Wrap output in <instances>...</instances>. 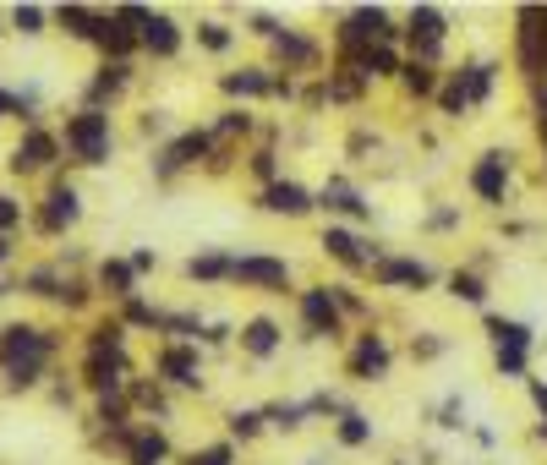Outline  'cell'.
<instances>
[{
    "instance_id": "1",
    "label": "cell",
    "mask_w": 547,
    "mask_h": 465,
    "mask_svg": "<svg viewBox=\"0 0 547 465\" xmlns=\"http://www.w3.org/2000/svg\"><path fill=\"white\" fill-rule=\"evenodd\" d=\"M44 362H50V334L33 329V323H11L6 340H0V367H6V378L11 383H33Z\"/></svg>"
},
{
    "instance_id": "2",
    "label": "cell",
    "mask_w": 547,
    "mask_h": 465,
    "mask_svg": "<svg viewBox=\"0 0 547 465\" xmlns=\"http://www.w3.org/2000/svg\"><path fill=\"white\" fill-rule=\"evenodd\" d=\"M334 39H340L345 55H356V50H372V44H394V39H400V28H394V17L383 6H356V11H345V17H340Z\"/></svg>"
},
{
    "instance_id": "3",
    "label": "cell",
    "mask_w": 547,
    "mask_h": 465,
    "mask_svg": "<svg viewBox=\"0 0 547 465\" xmlns=\"http://www.w3.org/2000/svg\"><path fill=\"white\" fill-rule=\"evenodd\" d=\"M515 61L531 83H547V6H520L515 11Z\"/></svg>"
},
{
    "instance_id": "4",
    "label": "cell",
    "mask_w": 547,
    "mask_h": 465,
    "mask_svg": "<svg viewBox=\"0 0 547 465\" xmlns=\"http://www.w3.org/2000/svg\"><path fill=\"white\" fill-rule=\"evenodd\" d=\"M230 285L263 290V296H285V285H290V258H274V252H241V258L230 263Z\"/></svg>"
},
{
    "instance_id": "5",
    "label": "cell",
    "mask_w": 547,
    "mask_h": 465,
    "mask_svg": "<svg viewBox=\"0 0 547 465\" xmlns=\"http://www.w3.org/2000/svg\"><path fill=\"white\" fill-rule=\"evenodd\" d=\"M405 39H411V61L433 66L444 55V39H449V17L438 6H411L405 11Z\"/></svg>"
},
{
    "instance_id": "6",
    "label": "cell",
    "mask_w": 547,
    "mask_h": 465,
    "mask_svg": "<svg viewBox=\"0 0 547 465\" xmlns=\"http://www.w3.org/2000/svg\"><path fill=\"white\" fill-rule=\"evenodd\" d=\"M66 148H72L83 165H104V159H110V115L77 110L72 121H66Z\"/></svg>"
},
{
    "instance_id": "7",
    "label": "cell",
    "mask_w": 547,
    "mask_h": 465,
    "mask_svg": "<svg viewBox=\"0 0 547 465\" xmlns=\"http://www.w3.org/2000/svg\"><path fill=\"white\" fill-rule=\"evenodd\" d=\"M509 176H515V154H509V148H487V154L471 165L465 186H471V192L482 197L487 208H504V197H509Z\"/></svg>"
},
{
    "instance_id": "8",
    "label": "cell",
    "mask_w": 547,
    "mask_h": 465,
    "mask_svg": "<svg viewBox=\"0 0 547 465\" xmlns=\"http://www.w3.org/2000/svg\"><path fill=\"white\" fill-rule=\"evenodd\" d=\"M296 312H301V329H307L312 340H340V334H345V312L334 307L329 285L296 290Z\"/></svg>"
},
{
    "instance_id": "9",
    "label": "cell",
    "mask_w": 547,
    "mask_h": 465,
    "mask_svg": "<svg viewBox=\"0 0 547 465\" xmlns=\"http://www.w3.org/2000/svg\"><path fill=\"white\" fill-rule=\"evenodd\" d=\"M318 247L329 252L334 263H345V269L351 274H372V263L383 258L378 247H367L362 236H356V230H345V225H323V236H318Z\"/></svg>"
},
{
    "instance_id": "10",
    "label": "cell",
    "mask_w": 547,
    "mask_h": 465,
    "mask_svg": "<svg viewBox=\"0 0 547 465\" xmlns=\"http://www.w3.org/2000/svg\"><path fill=\"white\" fill-rule=\"evenodd\" d=\"M208 154H214V132H203V126H192V132H181L176 143H170L165 154H159L154 176H159V181H170V176H181V170L203 165Z\"/></svg>"
},
{
    "instance_id": "11",
    "label": "cell",
    "mask_w": 547,
    "mask_h": 465,
    "mask_svg": "<svg viewBox=\"0 0 547 465\" xmlns=\"http://www.w3.org/2000/svg\"><path fill=\"white\" fill-rule=\"evenodd\" d=\"M345 372H351L356 383H383L394 372V351H389V340H383V334H362V340H356V351L345 356Z\"/></svg>"
},
{
    "instance_id": "12",
    "label": "cell",
    "mask_w": 547,
    "mask_h": 465,
    "mask_svg": "<svg viewBox=\"0 0 547 465\" xmlns=\"http://www.w3.org/2000/svg\"><path fill=\"white\" fill-rule=\"evenodd\" d=\"M372 279H378L383 290H411V296L438 285L433 263H422V258H378L372 263Z\"/></svg>"
},
{
    "instance_id": "13",
    "label": "cell",
    "mask_w": 547,
    "mask_h": 465,
    "mask_svg": "<svg viewBox=\"0 0 547 465\" xmlns=\"http://www.w3.org/2000/svg\"><path fill=\"white\" fill-rule=\"evenodd\" d=\"M258 208H263V214H274V219H307L312 208H318V192H307L301 181L279 176L274 186H263V192H258Z\"/></svg>"
},
{
    "instance_id": "14",
    "label": "cell",
    "mask_w": 547,
    "mask_h": 465,
    "mask_svg": "<svg viewBox=\"0 0 547 465\" xmlns=\"http://www.w3.org/2000/svg\"><path fill=\"white\" fill-rule=\"evenodd\" d=\"M154 372L165 383H181V389L203 394V356H197V345H176V340H170L165 351L154 356Z\"/></svg>"
},
{
    "instance_id": "15",
    "label": "cell",
    "mask_w": 547,
    "mask_h": 465,
    "mask_svg": "<svg viewBox=\"0 0 547 465\" xmlns=\"http://www.w3.org/2000/svg\"><path fill=\"white\" fill-rule=\"evenodd\" d=\"M400 50L394 44H372V50H356V55H345V72L351 77H362V83H389V77H400Z\"/></svg>"
},
{
    "instance_id": "16",
    "label": "cell",
    "mask_w": 547,
    "mask_h": 465,
    "mask_svg": "<svg viewBox=\"0 0 547 465\" xmlns=\"http://www.w3.org/2000/svg\"><path fill=\"white\" fill-rule=\"evenodd\" d=\"M269 44H274V61L285 66V72H312V66L323 61V44L307 39V33H296V28H279Z\"/></svg>"
},
{
    "instance_id": "17",
    "label": "cell",
    "mask_w": 547,
    "mask_h": 465,
    "mask_svg": "<svg viewBox=\"0 0 547 465\" xmlns=\"http://www.w3.org/2000/svg\"><path fill=\"white\" fill-rule=\"evenodd\" d=\"M318 208H329V214H345V219H356V225H367L372 219V203L362 192H356L345 176H334V181H323V192H318Z\"/></svg>"
},
{
    "instance_id": "18",
    "label": "cell",
    "mask_w": 547,
    "mask_h": 465,
    "mask_svg": "<svg viewBox=\"0 0 547 465\" xmlns=\"http://www.w3.org/2000/svg\"><path fill=\"white\" fill-rule=\"evenodd\" d=\"M83 219V197H77V186H55L50 197H44V214H39V230L44 236H55V230L77 225Z\"/></svg>"
},
{
    "instance_id": "19",
    "label": "cell",
    "mask_w": 547,
    "mask_h": 465,
    "mask_svg": "<svg viewBox=\"0 0 547 465\" xmlns=\"http://www.w3.org/2000/svg\"><path fill=\"white\" fill-rule=\"evenodd\" d=\"M137 39H143V50L159 55V61H170V55L181 50V28H176V17H165V11H148L143 28H137Z\"/></svg>"
},
{
    "instance_id": "20",
    "label": "cell",
    "mask_w": 547,
    "mask_h": 465,
    "mask_svg": "<svg viewBox=\"0 0 547 465\" xmlns=\"http://www.w3.org/2000/svg\"><path fill=\"white\" fill-rule=\"evenodd\" d=\"M55 137L50 132H39V126H28V132H22V143L11 148V170H17V176H28V170H44L55 159Z\"/></svg>"
},
{
    "instance_id": "21",
    "label": "cell",
    "mask_w": 547,
    "mask_h": 465,
    "mask_svg": "<svg viewBox=\"0 0 547 465\" xmlns=\"http://www.w3.org/2000/svg\"><path fill=\"white\" fill-rule=\"evenodd\" d=\"M279 345H285V329H279L274 318H247V323H241V351H247L252 362L279 356Z\"/></svg>"
},
{
    "instance_id": "22",
    "label": "cell",
    "mask_w": 547,
    "mask_h": 465,
    "mask_svg": "<svg viewBox=\"0 0 547 465\" xmlns=\"http://www.w3.org/2000/svg\"><path fill=\"white\" fill-rule=\"evenodd\" d=\"M460 83V93H465V104H487L493 99V88H498V61H471V66H460V72H449Z\"/></svg>"
},
{
    "instance_id": "23",
    "label": "cell",
    "mask_w": 547,
    "mask_h": 465,
    "mask_svg": "<svg viewBox=\"0 0 547 465\" xmlns=\"http://www.w3.org/2000/svg\"><path fill=\"white\" fill-rule=\"evenodd\" d=\"M219 88H225L230 99H274V72L269 66H241V72L219 77Z\"/></svg>"
},
{
    "instance_id": "24",
    "label": "cell",
    "mask_w": 547,
    "mask_h": 465,
    "mask_svg": "<svg viewBox=\"0 0 547 465\" xmlns=\"http://www.w3.org/2000/svg\"><path fill=\"white\" fill-rule=\"evenodd\" d=\"M165 460H170L165 427H137V433H126V465H165Z\"/></svg>"
},
{
    "instance_id": "25",
    "label": "cell",
    "mask_w": 547,
    "mask_h": 465,
    "mask_svg": "<svg viewBox=\"0 0 547 465\" xmlns=\"http://www.w3.org/2000/svg\"><path fill=\"white\" fill-rule=\"evenodd\" d=\"M482 329H487V340H493V351L498 345H515V351H531V323H520V318H504V312H487L482 318Z\"/></svg>"
},
{
    "instance_id": "26",
    "label": "cell",
    "mask_w": 547,
    "mask_h": 465,
    "mask_svg": "<svg viewBox=\"0 0 547 465\" xmlns=\"http://www.w3.org/2000/svg\"><path fill=\"white\" fill-rule=\"evenodd\" d=\"M93 44H99L104 55H115V61H126V55H132L143 39H137V28H132V22H121V17H104V22H99V39H93Z\"/></svg>"
},
{
    "instance_id": "27",
    "label": "cell",
    "mask_w": 547,
    "mask_h": 465,
    "mask_svg": "<svg viewBox=\"0 0 547 465\" xmlns=\"http://www.w3.org/2000/svg\"><path fill=\"white\" fill-rule=\"evenodd\" d=\"M230 252H219V247H208V252H192L186 258V279H197V285H219V279H230Z\"/></svg>"
},
{
    "instance_id": "28",
    "label": "cell",
    "mask_w": 547,
    "mask_h": 465,
    "mask_svg": "<svg viewBox=\"0 0 547 465\" xmlns=\"http://www.w3.org/2000/svg\"><path fill=\"white\" fill-rule=\"evenodd\" d=\"M99 285H104V296L132 301L137 296V269H132V263H121V258H104L99 263Z\"/></svg>"
},
{
    "instance_id": "29",
    "label": "cell",
    "mask_w": 547,
    "mask_h": 465,
    "mask_svg": "<svg viewBox=\"0 0 547 465\" xmlns=\"http://www.w3.org/2000/svg\"><path fill=\"white\" fill-rule=\"evenodd\" d=\"M263 427H269L263 405H236V411L225 416V433H230V444H252V438H263Z\"/></svg>"
},
{
    "instance_id": "30",
    "label": "cell",
    "mask_w": 547,
    "mask_h": 465,
    "mask_svg": "<svg viewBox=\"0 0 547 465\" xmlns=\"http://www.w3.org/2000/svg\"><path fill=\"white\" fill-rule=\"evenodd\" d=\"M126 83H132V66H126V61H104L99 66V77H93V83H88V110H99V99H115V93H121Z\"/></svg>"
},
{
    "instance_id": "31",
    "label": "cell",
    "mask_w": 547,
    "mask_h": 465,
    "mask_svg": "<svg viewBox=\"0 0 547 465\" xmlns=\"http://www.w3.org/2000/svg\"><path fill=\"white\" fill-rule=\"evenodd\" d=\"M400 88H405V99H438V72L433 66H422V61H405L400 66Z\"/></svg>"
},
{
    "instance_id": "32",
    "label": "cell",
    "mask_w": 547,
    "mask_h": 465,
    "mask_svg": "<svg viewBox=\"0 0 547 465\" xmlns=\"http://www.w3.org/2000/svg\"><path fill=\"white\" fill-rule=\"evenodd\" d=\"M55 22H61L72 39H99V22H104V11H93V6H61L55 11Z\"/></svg>"
},
{
    "instance_id": "33",
    "label": "cell",
    "mask_w": 547,
    "mask_h": 465,
    "mask_svg": "<svg viewBox=\"0 0 547 465\" xmlns=\"http://www.w3.org/2000/svg\"><path fill=\"white\" fill-rule=\"evenodd\" d=\"M334 438H340V449H367L372 444V416L367 411H345L340 422H334Z\"/></svg>"
},
{
    "instance_id": "34",
    "label": "cell",
    "mask_w": 547,
    "mask_h": 465,
    "mask_svg": "<svg viewBox=\"0 0 547 465\" xmlns=\"http://www.w3.org/2000/svg\"><path fill=\"white\" fill-rule=\"evenodd\" d=\"M263 416H269V427H279V433H301L312 422L307 400H274V405H263Z\"/></svg>"
},
{
    "instance_id": "35",
    "label": "cell",
    "mask_w": 547,
    "mask_h": 465,
    "mask_svg": "<svg viewBox=\"0 0 547 465\" xmlns=\"http://www.w3.org/2000/svg\"><path fill=\"white\" fill-rule=\"evenodd\" d=\"M444 285H449V296H455V301H465V307H482V301H487V279L476 269H455Z\"/></svg>"
},
{
    "instance_id": "36",
    "label": "cell",
    "mask_w": 547,
    "mask_h": 465,
    "mask_svg": "<svg viewBox=\"0 0 547 465\" xmlns=\"http://www.w3.org/2000/svg\"><path fill=\"white\" fill-rule=\"evenodd\" d=\"M493 372H498V378H526V372H531V351L498 345V351H493Z\"/></svg>"
},
{
    "instance_id": "37",
    "label": "cell",
    "mask_w": 547,
    "mask_h": 465,
    "mask_svg": "<svg viewBox=\"0 0 547 465\" xmlns=\"http://www.w3.org/2000/svg\"><path fill=\"white\" fill-rule=\"evenodd\" d=\"M214 132V143H230V137H247L252 132V115L247 110H219V121L208 126Z\"/></svg>"
},
{
    "instance_id": "38",
    "label": "cell",
    "mask_w": 547,
    "mask_h": 465,
    "mask_svg": "<svg viewBox=\"0 0 547 465\" xmlns=\"http://www.w3.org/2000/svg\"><path fill=\"white\" fill-rule=\"evenodd\" d=\"M197 44H203L208 55H225L230 44H236V33H230L225 22H197Z\"/></svg>"
},
{
    "instance_id": "39",
    "label": "cell",
    "mask_w": 547,
    "mask_h": 465,
    "mask_svg": "<svg viewBox=\"0 0 547 465\" xmlns=\"http://www.w3.org/2000/svg\"><path fill=\"white\" fill-rule=\"evenodd\" d=\"M186 465H236V444L230 438H219V444H203L186 455Z\"/></svg>"
},
{
    "instance_id": "40",
    "label": "cell",
    "mask_w": 547,
    "mask_h": 465,
    "mask_svg": "<svg viewBox=\"0 0 547 465\" xmlns=\"http://www.w3.org/2000/svg\"><path fill=\"white\" fill-rule=\"evenodd\" d=\"M438 427H444V433H471V422H465V400H460V394H449V400L444 405H438Z\"/></svg>"
},
{
    "instance_id": "41",
    "label": "cell",
    "mask_w": 547,
    "mask_h": 465,
    "mask_svg": "<svg viewBox=\"0 0 547 465\" xmlns=\"http://www.w3.org/2000/svg\"><path fill=\"white\" fill-rule=\"evenodd\" d=\"M329 296H334V307H340L345 312V318H367V301L362 296H356V285H345V279H340V285H329Z\"/></svg>"
},
{
    "instance_id": "42",
    "label": "cell",
    "mask_w": 547,
    "mask_h": 465,
    "mask_svg": "<svg viewBox=\"0 0 547 465\" xmlns=\"http://www.w3.org/2000/svg\"><path fill=\"white\" fill-rule=\"evenodd\" d=\"M438 110H444V121H460V115L471 110V104H465V93H460V83H455V77H449V83L438 88Z\"/></svg>"
},
{
    "instance_id": "43",
    "label": "cell",
    "mask_w": 547,
    "mask_h": 465,
    "mask_svg": "<svg viewBox=\"0 0 547 465\" xmlns=\"http://www.w3.org/2000/svg\"><path fill=\"white\" fill-rule=\"evenodd\" d=\"M444 351H449L444 334H416V340H411V356H416V362H433V356H444Z\"/></svg>"
},
{
    "instance_id": "44",
    "label": "cell",
    "mask_w": 547,
    "mask_h": 465,
    "mask_svg": "<svg viewBox=\"0 0 547 465\" xmlns=\"http://www.w3.org/2000/svg\"><path fill=\"white\" fill-rule=\"evenodd\" d=\"M252 176H258L263 186L279 181V154H274V148H258V154H252Z\"/></svg>"
},
{
    "instance_id": "45",
    "label": "cell",
    "mask_w": 547,
    "mask_h": 465,
    "mask_svg": "<svg viewBox=\"0 0 547 465\" xmlns=\"http://www.w3.org/2000/svg\"><path fill=\"white\" fill-rule=\"evenodd\" d=\"M11 22H17L22 33H44V11L39 6H17V11H11Z\"/></svg>"
},
{
    "instance_id": "46",
    "label": "cell",
    "mask_w": 547,
    "mask_h": 465,
    "mask_svg": "<svg viewBox=\"0 0 547 465\" xmlns=\"http://www.w3.org/2000/svg\"><path fill=\"white\" fill-rule=\"evenodd\" d=\"M422 225H427V230H455V225H460V208H433Z\"/></svg>"
},
{
    "instance_id": "47",
    "label": "cell",
    "mask_w": 547,
    "mask_h": 465,
    "mask_svg": "<svg viewBox=\"0 0 547 465\" xmlns=\"http://www.w3.org/2000/svg\"><path fill=\"white\" fill-rule=\"evenodd\" d=\"M132 394H137V405H148V411H159V416L170 411V405H165V394H159V389H148V383H137Z\"/></svg>"
},
{
    "instance_id": "48",
    "label": "cell",
    "mask_w": 547,
    "mask_h": 465,
    "mask_svg": "<svg viewBox=\"0 0 547 465\" xmlns=\"http://www.w3.org/2000/svg\"><path fill=\"white\" fill-rule=\"evenodd\" d=\"M230 334H236L230 323H203V334H197V340H203V345H230Z\"/></svg>"
},
{
    "instance_id": "49",
    "label": "cell",
    "mask_w": 547,
    "mask_h": 465,
    "mask_svg": "<svg viewBox=\"0 0 547 465\" xmlns=\"http://www.w3.org/2000/svg\"><path fill=\"white\" fill-rule=\"evenodd\" d=\"M537 137H542V165H547V83L537 88Z\"/></svg>"
},
{
    "instance_id": "50",
    "label": "cell",
    "mask_w": 547,
    "mask_h": 465,
    "mask_svg": "<svg viewBox=\"0 0 547 465\" xmlns=\"http://www.w3.org/2000/svg\"><path fill=\"white\" fill-rule=\"evenodd\" d=\"M11 225H22V208H17V203H11V197H6V192H0V236H6V230H11Z\"/></svg>"
},
{
    "instance_id": "51",
    "label": "cell",
    "mask_w": 547,
    "mask_h": 465,
    "mask_svg": "<svg viewBox=\"0 0 547 465\" xmlns=\"http://www.w3.org/2000/svg\"><path fill=\"white\" fill-rule=\"evenodd\" d=\"M526 394H531V405H537V416L547 422V383L542 378H526Z\"/></svg>"
},
{
    "instance_id": "52",
    "label": "cell",
    "mask_w": 547,
    "mask_h": 465,
    "mask_svg": "<svg viewBox=\"0 0 547 465\" xmlns=\"http://www.w3.org/2000/svg\"><path fill=\"white\" fill-rule=\"evenodd\" d=\"M126 263H132L137 274H154V269H159V258H154V252H148V247H137L132 258H126Z\"/></svg>"
},
{
    "instance_id": "53",
    "label": "cell",
    "mask_w": 547,
    "mask_h": 465,
    "mask_svg": "<svg viewBox=\"0 0 547 465\" xmlns=\"http://www.w3.org/2000/svg\"><path fill=\"white\" fill-rule=\"evenodd\" d=\"M0 115H22V99H17V93L0 88Z\"/></svg>"
},
{
    "instance_id": "54",
    "label": "cell",
    "mask_w": 547,
    "mask_h": 465,
    "mask_svg": "<svg viewBox=\"0 0 547 465\" xmlns=\"http://www.w3.org/2000/svg\"><path fill=\"white\" fill-rule=\"evenodd\" d=\"M471 438H476L482 449H493V444H498V433H493V427H471Z\"/></svg>"
},
{
    "instance_id": "55",
    "label": "cell",
    "mask_w": 547,
    "mask_h": 465,
    "mask_svg": "<svg viewBox=\"0 0 547 465\" xmlns=\"http://www.w3.org/2000/svg\"><path fill=\"white\" fill-rule=\"evenodd\" d=\"M6 258H11V241H6V236H0V263H6Z\"/></svg>"
},
{
    "instance_id": "56",
    "label": "cell",
    "mask_w": 547,
    "mask_h": 465,
    "mask_svg": "<svg viewBox=\"0 0 547 465\" xmlns=\"http://www.w3.org/2000/svg\"><path fill=\"white\" fill-rule=\"evenodd\" d=\"M307 465H323V460H307Z\"/></svg>"
},
{
    "instance_id": "57",
    "label": "cell",
    "mask_w": 547,
    "mask_h": 465,
    "mask_svg": "<svg viewBox=\"0 0 547 465\" xmlns=\"http://www.w3.org/2000/svg\"><path fill=\"white\" fill-rule=\"evenodd\" d=\"M394 465H400V460H394Z\"/></svg>"
}]
</instances>
